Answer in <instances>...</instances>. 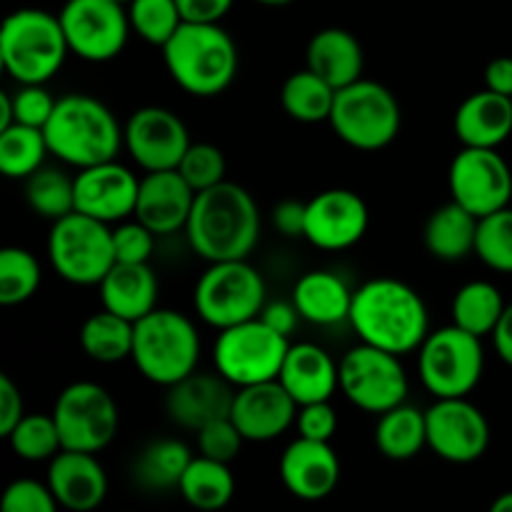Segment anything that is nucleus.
Here are the masks:
<instances>
[{
    "label": "nucleus",
    "mask_w": 512,
    "mask_h": 512,
    "mask_svg": "<svg viewBox=\"0 0 512 512\" xmlns=\"http://www.w3.org/2000/svg\"><path fill=\"white\" fill-rule=\"evenodd\" d=\"M448 188L450 200L485 218L510 205L512 170L498 150L463 148L450 163Z\"/></svg>",
    "instance_id": "nucleus-15"
},
{
    "label": "nucleus",
    "mask_w": 512,
    "mask_h": 512,
    "mask_svg": "<svg viewBox=\"0 0 512 512\" xmlns=\"http://www.w3.org/2000/svg\"><path fill=\"white\" fill-rule=\"evenodd\" d=\"M235 388L215 370V373H198L170 385L165 410L175 425L198 433L208 423L218 418H228L233 408Z\"/></svg>",
    "instance_id": "nucleus-22"
},
{
    "label": "nucleus",
    "mask_w": 512,
    "mask_h": 512,
    "mask_svg": "<svg viewBox=\"0 0 512 512\" xmlns=\"http://www.w3.org/2000/svg\"><path fill=\"white\" fill-rule=\"evenodd\" d=\"M185 23H220L235 0H175Z\"/></svg>",
    "instance_id": "nucleus-51"
},
{
    "label": "nucleus",
    "mask_w": 512,
    "mask_h": 512,
    "mask_svg": "<svg viewBox=\"0 0 512 512\" xmlns=\"http://www.w3.org/2000/svg\"><path fill=\"white\" fill-rule=\"evenodd\" d=\"M308 65L315 75L333 85L335 90H343L348 85L358 83L365 70V53L360 40L345 28H323L310 38Z\"/></svg>",
    "instance_id": "nucleus-28"
},
{
    "label": "nucleus",
    "mask_w": 512,
    "mask_h": 512,
    "mask_svg": "<svg viewBox=\"0 0 512 512\" xmlns=\"http://www.w3.org/2000/svg\"><path fill=\"white\" fill-rule=\"evenodd\" d=\"M118 3H123V5H130V3H133V0H118Z\"/></svg>",
    "instance_id": "nucleus-58"
},
{
    "label": "nucleus",
    "mask_w": 512,
    "mask_h": 512,
    "mask_svg": "<svg viewBox=\"0 0 512 512\" xmlns=\"http://www.w3.org/2000/svg\"><path fill=\"white\" fill-rule=\"evenodd\" d=\"M295 425H298L300 438L318 440V443H330L333 435L338 433V413H335V408L330 405V400L300 405Z\"/></svg>",
    "instance_id": "nucleus-48"
},
{
    "label": "nucleus",
    "mask_w": 512,
    "mask_h": 512,
    "mask_svg": "<svg viewBox=\"0 0 512 512\" xmlns=\"http://www.w3.org/2000/svg\"><path fill=\"white\" fill-rule=\"evenodd\" d=\"M0 512H58V500L48 483L20 478L5 488L0 500Z\"/></svg>",
    "instance_id": "nucleus-45"
},
{
    "label": "nucleus",
    "mask_w": 512,
    "mask_h": 512,
    "mask_svg": "<svg viewBox=\"0 0 512 512\" xmlns=\"http://www.w3.org/2000/svg\"><path fill=\"white\" fill-rule=\"evenodd\" d=\"M258 5H268V8H283V5H290L293 0H253Z\"/></svg>",
    "instance_id": "nucleus-57"
},
{
    "label": "nucleus",
    "mask_w": 512,
    "mask_h": 512,
    "mask_svg": "<svg viewBox=\"0 0 512 512\" xmlns=\"http://www.w3.org/2000/svg\"><path fill=\"white\" fill-rule=\"evenodd\" d=\"M98 288L103 308L130 323L158 308V275L150 263H115Z\"/></svg>",
    "instance_id": "nucleus-27"
},
{
    "label": "nucleus",
    "mask_w": 512,
    "mask_h": 512,
    "mask_svg": "<svg viewBox=\"0 0 512 512\" xmlns=\"http://www.w3.org/2000/svg\"><path fill=\"white\" fill-rule=\"evenodd\" d=\"M50 155L45 130L13 123L0 130V170L10 180H25L45 165Z\"/></svg>",
    "instance_id": "nucleus-37"
},
{
    "label": "nucleus",
    "mask_w": 512,
    "mask_h": 512,
    "mask_svg": "<svg viewBox=\"0 0 512 512\" xmlns=\"http://www.w3.org/2000/svg\"><path fill=\"white\" fill-rule=\"evenodd\" d=\"M280 478L283 485L300 500H323L338 488L340 458L330 443L298 438L285 448L280 458Z\"/></svg>",
    "instance_id": "nucleus-23"
},
{
    "label": "nucleus",
    "mask_w": 512,
    "mask_h": 512,
    "mask_svg": "<svg viewBox=\"0 0 512 512\" xmlns=\"http://www.w3.org/2000/svg\"><path fill=\"white\" fill-rule=\"evenodd\" d=\"M338 90L310 68L295 70L280 88V105L293 120L305 125L328 123Z\"/></svg>",
    "instance_id": "nucleus-36"
},
{
    "label": "nucleus",
    "mask_w": 512,
    "mask_h": 512,
    "mask_svg": "<svg viewBox=\"0 0 512 512\" xmlns=\"http://www.w3.org/2000/svg\"><path fill=\"white\" fill-rule=\"evenodd\" d=\"M428 448L455 465L475 463L490 445V423L468 398H440L425 410Z\"/></svg>",
    "instance_id": "nucleus-17"
},
{
    "label": "nucleus",
    "mask_w": 512,
    "mask_h": 512,
    "mask_svg": "<svg viewBox=\"0 0 512 512\" xmlns=\"http://www.w3.org/2000/svg\"><path fill=\"white\" fill-rule=\"evenodd\" d=\"M478 223L480 218H475L470 210H465L455 200L440 205L425 220V250L435 260H443V263H458V260H465L468 255H475Z\"/></svg>",
    "instance_id": "nucleus-30"
},
{
    "label": "nucleus",
    "mask_w": 512,
    "mask_h": 512,
    "mask_svg": "<svg viewBox=\"0 0 512 512\" xmlns=\"http://www.w3.org/2000/svg\"><path fill=\"white\" fill-rule=\"evenodd\" d=\"M193 303L203 323L215 330H228L260 318L268 303V288L248 260H223L210 263L200 275Z\"/></svg>",
    "instance_id": "nucleus-8"
},
{
    "label": "nucleus",
    "mask_w": 512,
    "mask_h": 512,
    "mask_svg": "<svg viewBox=\"0 0 512 512\" xmlns=\"http://www.w3.org/2000/svg\"><path fill=\"white\" fill-rule=\"evenodd\" d=\"M353 293L355 290H350V285L333 270H310L300 275L290 300L305 323L333 328L350 320Z\"/></svg>",
    "instance_id": "nucleus-29"
},
{
    "label": "nucleus",
    "mask_w": 512,
    "mask_h": 512,
    "mask_svg": "<svg viewBox=\"0 0 512 512\" xmlns=\"http://www.w3.org/2000/svg\"><path fill=\"white\" fill-rule=\"evenodd\" d=\"M485 88L493 93L508 95L512 98V58L510 55H500L493 58L485 68Z\"/></svg>",
    "instance_id": "nucleus-53"
},
{
    "label": "nucleus",
    "mask_w": 512,
    "mask_h": 512,
    "mask_svg": "<svg viewBox=\"0 0 512 512\" xmlns=\"http://www.w3.org/2000/svg\"><path fill=\"white\" fill-rule=\"evenodd\" d=\"M138 373L160 388L193 375L200 363V335L188 315L155 308L135 323L133 358Z\"/></svg>",
    "instance_id": "nucleus-6"
},
{
    "label": "nucleus",
    "mask_w": 512,
    "mask_h": 512,
    "mask_svg": "<svg viewBox=\"0 0 512 512\" xmlns=\"http://www.w3.org/2000/svg\"><path fill=\"white\" fill-rule=\"evenodd\" d=\"M453 128L463 148L498 150L512 135V98L483 88L458 105Z\"/></svg>",
    "instance_id": "nucleus-26"
},
{
    "label": "nucleus",
    "mask_w": 512,
    "mask_h": 512,
    "mask_svg": "<svg viewBox=\"0 0 512 512\" xmlns=\"http://www.w3.org/2000/svg\"><path fill=\"white\" fill-rule=\"evenodd\" d=\"M340 390L355 408L383 415L408 403L410 380L400 355L360 343L340 360Z\"/></svg>",
    "instance_id": "nucleus-12"
},
{
    "label": "nucleus",
    "mask_w": 512,
    "mask_h": 512,
    "mask_svg": "<svg viewBox=\"0 0 512 512\" xmlns=\"http://www.w3.org/2000/svg\"><path fill=\"white\" fill-rule=\"evenodd\" d=\"M140 178L118 160L83 168L75 175V210L100 223H123L135 215Z\"/></svg>",
    "instance_id": "nucleus-19"
},
{
    "label": "nucleus",
    "mask_w": 512,
    "mask_h": 512,
    "mask_svg": "<svg viewBox=\"0 0 512 512\" xmlns=\"http://www.w3.org/2000/svg\"><path fill=\"white\" fill-rule=\"evenodd\" d=\"M290 350V338L275 333L260 318L220 330L213 345L215 370L233 388L278 380L285 355Z\"/></svg>",
    "instance_id": "nucleus-11"
},
{
    "label": "nucleus",
    "mask_w": 512,
    "mask_h": 512,
    "mask_svg": "<svg viewBox=\"0 0 512 512\" xmlns=\"http://www.w3.org/2000/svg\"><path fill=\"white\" fill-rule=\"evenodd\" d=\"M25 418V403L10 375H0V435L8 438L15 425Z\"/></svg>",
    "instance_id": "nucleus-50"
},
{
    "label": "nucleus",
    "mask_w": 512,
    "mask_h": 512,
    "mask_svg": "<svg viewBox=\"0 0 512 512\" xmlns=\"http://www.w3.org/2000/svg\"><path fill=\"white\" fill-rule=\"evenodd\" d=\"M48 488L60 508L93 512L108 495V475L93 453L60 450L48 468Z\"/></svg>",
    "instance_id": "nucleus-24"
},
{
    "label": "nucleus",
    "mask_w": 512,
    "mask_h": 512,
    "mask_svg": "<svg viewBox=\"0 0 512 512\" xmlns=\"http://www.w3.org/2000/svg\"><path fill=\"white\" fill-rule=\"evenodd\" d=\"M350 325L360 343L388 353L408 355L420 350L430 335V313L423 295L398 278H373L353 293Z\"/></svg>",
    "instance_id": "nucleus-1"
},
{
    "label": "nucleus",
    "mask_w": 512,
    "mask_h": 512,
    "mask_svg": "<svg viewBox=\"0 0 512 512\" xmlns=\"http://www.w3.org/2000/svg\"><path fill=\"white\" fill-rule=\"evenodd\" d=\"M58 18L70 53L88 63L118 58L133 33L128 5L118 0H65Z\"/></svg>",
    "instance_id": "nucleus-14"
},
{
    "label": "nucleus",
    "mask_w": 512,
    "mask_h": 512,
    "mask_svg": "<svg viewBox=\"0 0 512 512\" xmlns=\"http://www.w3.org/2000/svg\"><path fill=\"white\" fill-rule=\"evenodd\" d=\"M490 512H512V490L495 498V503L490 505Z\"/></svg>",
    "instance_id": "nucleus-56"
},
{
    "label": "nucleus",
    "mask_w": 512,
    "mask_h": 512,
    "mask_svg": "<svg viewBox=\"0 0 512 512\" xmlns=\"http://www.w3.org/2000/svg\"><path fill=\"white\" fill-rule=\"evenodd\" d=\"M330 128L345 145L363 153L388 148L403 128V108L393 90L378 80L360 78L358 83L338 90Z\"/></svg>",
    "instance_id": "nucleus-7"
},
{
    "label": "nucleus",
    "mask_w": 512,
    "mask_h": 512,
    "mask_svg": "<svg viewBox=\"0 0 512 512\" xmlns=\"http://www.w3.org/2000/svg\"><path fill=\"white\" fill-rule=\"evenodd\" d=\"M278 380L298 405L323 403L340 388V363L320 345L290 343Z\"/></svg>",
    "instance_id": "nucleus-25"
},
{
    "label": "nucleus",
    "mask_w": 512,
    "mask_h": 512,
    "mask_svg": "<svg viewBox=\"0 0 512 512\" xmlns=\"http://www.w3.org/2000/svg\"><path fill=\"white\" fill-rule=\"evenodd\" d=\"M128 18L133 33L155 48H163L185 23L175 0H133L128 5Z\"/></svg>",
    "instance_id": "nucleus-41"
},
{
    "label": "nucleus",
    "mask_w": 512,
    "mask_h": 512,
    "mask_svg": "<svg viewBox=\"0 0 512 512\" xmlns=\"http://www.w3.org/2000/svg\"><path fill=\"white\" fill-rule=\"evenodd\" d=\"M370 213L365 200L355 190L330 188L308 200L305 215V240L313 248L340 253L365 238Z\"/></svg>",
    "instance_id": "nucleus-18"
},
{
    "label": "nucleus",
    "mask_w": 512,
    "mask_h": 512,
    "mask_svg": "<svg viewBox=\"0 0 512 512\" xmlns=\"http://www.w3.org/2000/svg\"><path fill=\"white\" fill-rule=\"evenodd\" d=\"M178 490L190 508L200 512H218L233 500L235 478L228 463L198 455L185 470Z\"/></svg>",
    "instance_id": "nucleus-35"
},
{
    "label": "nucleus",
    "mask_w": 512,
    "mask_h": 512,
    "mask_svg": "<svg viewBox=\"0 0 512 512\" xmlns=\"http://www.w3.org/2000/svg\"><path fill=\"white\" fill-rule=\"evenodd\" d=\"M300 405L290 398L280 380L235 388L230 418L248 443H268L280 438L298 420Z\"/></svg>",
    "instance_id": "nucleus-20"
},
{
    "label": "nucleus",
    "mask_w": 512,
    "mask_h": 512,
    "mask_svg": "<svg viewBox=\"0 0 512 512\" xmlns=\"http://www.w3.org/2000/svg\"><path fill=\"white\" fill-rule=\"evenodd\" d=\"M198 193L185 183L178 170H158L140 178L135 220L155 235H173L185 230Z\"/></svg>",
    "instance_id": "nucleus-21"
},
{
    "label": "nucleus",
    "mask_w": 512,
    "mask_h": 512,
    "mask_svg": "<svg viewBox=\"0 0 512 512\" xmlns=\"http://www.w3.org/2000/svg\"><path fill=\"white\" fill-rule=\"evenodd\" d=\"M123 143L140 170L158 173V170H178L193 140L180 115L160 105H145L125 120Z\"/></svg>",
    "instance_id": "nucleus-16"
},
{
    "label": "nucleus",
    "mask_w": 512,
    "mask_h": 512,
    "mask_svg": "<svg viewBox=\"0 0 512 512\" xmlns=\"http://www.w3.org/2000/svg\"><path fill=\"white\" fill-rule=\"evenodd\" d=\"M15 123L13 115V95L0 93V130L8 128V125Z\"/></svg>",
    "instance_id": "nucleus-55"
},
{
    "label": "nucleus",
    "mask_w": 512,
    "mask_h": 512,
    "mask_svg": "<svg viewBox=\"0 0 512 512\" xmlns=\"http://www.w3.org/2000/svg\"><path fill=\"white\" fill-rule=\"evenodd\" d=\"M48 258L65 283L100 285L115 265L113 228L75 210L50 228Z\"/></svg>",
    "instance_id": "nucleus-10"
},
{
    "label": "nucleus",
    "mask_w": 512,
    "mask_h": 512,
    "mask_svg": "<svg viewBox=\"0 0 512 512\" xmlns=\"http://www.w3.org/2000/svg\"><path fill=\"white\" fill-rule=\"evenodd\" d=\"M115 263H150L155 250V233L140 220H123L113 228Z\"/></svg>",
    "instance_id": "nucleus-46"
},
{
    "label": "nucleus",
    "mask_w": 512,
    "mask_h": 512,
    "mask_svg": "<svg viewBox=\"0 0 512 512\" xmlns=\"http://www.w3.org/2000/svg\"><path fill=\"white\" fill-rule=\"evenodd\" d=\"M135 323L110 313L98 310L80 325V348L90 360L100 365L123 363L133 358Z\"/></svg>",
    "instance_id": "nucleus-32"
},
{
    "label": "nucleus",
    "mask_w": 512,
    "mask_h": 512,
    "mask_svg": "<svg viewBox=\"0 0 512 512\" xmlns=\"http://www.w3.org/2000/svg\"><path fill=\"white\" fill-rule=\"evenodd\" d=\"M40 283H43V270L30 250L15 245L0 250V305L15 308L28 303L38 293Z\"/></svg>",
    "instance_id": "nucleus-39"
},
{
    "label": "nucleus",
    "mask_w": 512,
    "mask_h": 512,
    "mask_svg": "<svg viewBox=\"0 0 512 512\" xmlns=\"http://www.w3.org/2000/svg\"><path fill=\"white\" fill-rule=\"evenodd\" d=\"M160 50L173 83L195 98L225 93L240 68L238 45L220 23H183Z\"/></svg>",
    "instance_id": "nucleus-4"
},
{
    "label": "nucleus",
    "mask_w": 512,
    "mask_h": 512,
    "mask_svg": "<svg viewBox=\"0 0 512 512\" xmlns=\"http://www.w3.org/2000/svg\"><path fill=\"white\" fill-rule=\"evenodd\" d=\"M375 445L390 460H410L428 448V425L425 410L415 405H398L388 413L378 415L375 425Z\"/></svg>",
    "instance_id": "nucleus-33"
},
{
    "label": "nucleus",
    "mask_w": 512,
    "mask_h": 512,
    "mask_svg": "<svg viewBox=\"0 0 512 512\" xmlns=\"http://www.w3.org/2000/svg\"><path fill=\"white\" fill-rule=\"evenodd\" d=\"M70 55L58 15L20 8L0 28V63L18 85H45Z\"/></svg>",
    "instance_id": "nucleus-5"
},
{
    "label": "nucleus",
    "mask_w": 512,
    "mask_h": 512,
    "mask_svg": "<svg viewBox=\"0 0 512 512\" xmlns=\"http://www.w3.org/2000/svg\"><path fill=\"white\" fill-rule=\"evenodd\" d=\"M305 215H308V203L288 198L275 205L273 213H270V220H273V228L283 238L298 240L305 238Z\"/></svg>",
    "instance_id": "nucleus-49"
},
{
    "label": "nucleus",
    "mask_w": 512,
    "mask_h": 512,
    "mask_svg": "<svg viewBox=\"0 0 512 512\" xmlns=\"http://www.w3.org/2000/svg\"><path fill=\"white\" fill-rule=\"evenodd\" d=\"M53 418L63 440V450L93 455L113 443L120 425L113 395L103 385L90 380H78L60 390L53 405Z\"/></svg>",
    "instance_id": "nucleus-13"
},
{
    "label": "nucleus",
    "mask_w": 512,
    "mask_h": 512,
    "mask_svg": "<svg viewBox=\"0 0 512 512\" xmlns=\"http://www.w3.org/2000/svg\"><path fill=\"white\" fill-rule=\"evenodd\" d=\"M178 173L183 175L185 183H188L195 193L215 188V185L223 183L225 173H228L225 153L213 143H190L188 153L180 160Z\"/></svg>",
    "instance_id": "nucleus-43"
},
{
    "label": "nucleus",
    "mask_w": 512,
    "mask_h": 512,
    "mask_svg": "<svg viewBox=\"0 0 512 512\" xmlns=\"http://www.w3.org/2000/svg\"><path fill=\"white\" fill-rule=\"evenodd\" d=\"M475 255L495 273L512 275V208L485 215L478 223Z\"/></svg>",
    "instance_id": "nucleus-42"
},
{
    "label": "nucleus",
    "mask_w": 512,
    "mask_h": 512,
    "mask_svg": "<svg viewBox=\"0 0 512 512\" xmlns=\"http://www.w3.org/2000/svg\"><path fill=\"white\" fill-rule=\"evenodd\" d=\"M43 130L50 155L78 170L118 160L120 148H125L123 125L113 110L88 93L58 98Z\"/></svg>",
    "instance_id": "nucleus-3"
},
{
    "label": "nucleus",
    "mask_w": 512,
    "mask_h": 512,
    "mask_svg": "<svg viewBox=\"0 0 512 512\" xmlns=\"http://www.w3.org/2000/svg\"><path fill=\"white\" fill-rule=\"evenodd\" d=\"M10 443L18 458L30 460V463H40V460H53L55 455L63 450V440H60L58 425H55L53 413L50 415H25L13 433L5 438Z\"/></svg>",
    "instance_id": "nucleus-40"
},
{
    "label": "nucleus",
    "mask_w": 512,
    "mask_h": 512,
    "mask_svg": "<svg viewBox=\"0 0 512 512\" xmlns=\"http://www.w3.org/2000/svg\"><path fill=\"white\" fill-rule=\"evenodd\" d=\"M25 200L35 215L55 223L75 213V178H68L60 168L43 165L25 178Z\"/></svg>",
    "instance_id": "nucleus-38"
},
{
    "label": "nucleus",
    "mask_w": 512,
    "mask_h": 512,
    "mask_svg": "<svg viewBox=\"0 0 512 512\" xmlns=\"http://www.w3.org/2000/svg\"><path fill=\"white\" fill-rule=\"evenodd\" d=\"M490 338H493L495 353L500 355V360L512 368V303H508L498 328H495V333Z\"/></svg>",
    "instance_id": "nucleus-54"
},
{
    "label": "nucleus",
    "mask_w": 512,
    "mask_h": 512,
    "mask_svg": "<svg viewBox=\"0 0 512 512\" xmlns=\"http://www.w3.org/2000/svg\"><path fill=\"white\" fill-rule=\"evenodd\" d=\"M13 95V115L15 123L30 125V128L43 130L53 115L58 100L50 95L45 85H20Z\"/></svg>",
    "instance_id": "nucleus-47"
},
{
    "label": "nucleus",
    "mask_w": 512,
    "mask_h": 512,
    "mask_svg": "<svg viewBox=\"0 0 512 512\" xmlns=\"http://www.w3.org/2000/svg\"><path fill=\"white\" fill-rule=\"evenodd\" d=\"M190 463H193V453L185 443L173 438L153 440L135 458L133 478L143 490L168 493V490L180 488V480Z\"/></svg>",
    "instance_id": "nucleus-31"
},
{
    "label": "nucleus",
    "mask_w": 512,
    "mask_h": 512,
    "mask_svg": "<svg viewBox=\"0 0 512 512\" xmlns=\"http://www.w3.org/2000/svg\"><path fill=\"white\" fill-rule=\"evenodd\" d=\"M505 308L508 303L498 285L488 283V280H470L455 293L450 315H453V325L478 335V338H485V335L495 333Z\"/></svg>",
    "instance_id": "nucleus-34"
},
{
    "label": "nucleus",
    "mask_w": 512,
    "mask_h": 512,
    "mask_svg": "<svg viewBox=\"0 0 512 512\" xmlns=\"http://www.w3.org/2000/svg\"><path fill=\"white\" fill-rule=\"evenodd\" d=\"M195 435H198L200 455L210 460H220V463H233L245 443L243 433H240L230 415L228 418L213 420V423L200 428Z\"/></svg>",
    "instance_id": "nucleus-44"
},
{
    "label": "nucleus",
    "mask_w": 512,
    "mask_h": 512,
    "mask_svg": "<svg viewBox=\"0 0 512 512\" xmlns=\"http://www.w3.org/2000/svg\"><path fill=\"white\" fill-rule=\"evenodd\" d=\"M260 320H263L268 328H273L275 333L290 338L303 318H300V313H298V308H295L293 300H273V303H265L263 313H260Z\"/></svg>",
    "instance_id": "nucleus-52"
},
{
    "label": "nucleus",
    "mask_w": 512,
    "mask_h": 512,
    "mask_svg": "<svg viewBox=\"0 0 512 512\" xmlns=\"http://www.w3.org/2000/svg\"><path fill=\"white\" fill-rule=\"evenodd\" d=\"M418 353L420 380L435 400L468 398L483 380V338L458 325L430 330Z\"/></svg>",
    "instance_id": "nucleus-9"
},
{
    "label": "nucleus",
    "mask_w": 512,
    "mask_h": 512,
    "mask_svg": "<svg viewBox=\"0 0 512 512\" xmlns=\"http://www.w3.org/2000/svg\"><path fill=\"white\" fill-rule=\"evenodd\" d=\"M260 210L253 195L238 183L223 180L198 193L185 225V238L198 258L208 263L248 260L260 240Z\"/></svg>",
    "instance_id": "nucleus-2"
}]
</instances>
